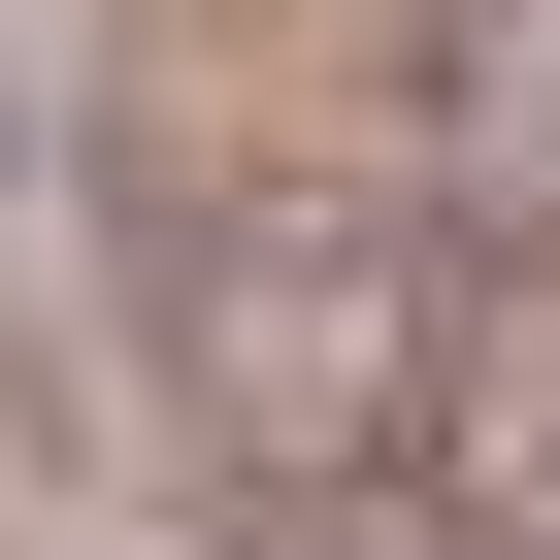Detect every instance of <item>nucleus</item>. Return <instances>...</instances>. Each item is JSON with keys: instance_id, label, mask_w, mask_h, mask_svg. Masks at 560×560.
Returning <instances> with one entry per match:
<instances>
[{"instance_id": "obj_1", "label": "nucleus", "mask_w": 560, "mask_h": 560, "mask_svg": "<svg viewBox=\"0 0 560 560\" xmlns=\"http://www.w3.org/2000/svg\"><path fill=\"white\" fill-rule=\"evenodd\" d=\"M429 198L560 264V0H429Z\"/></svg>"}]
</instances>
